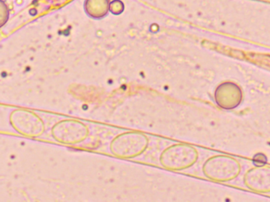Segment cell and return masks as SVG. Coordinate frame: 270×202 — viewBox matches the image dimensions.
<instances>
[{
  "mask_svg": "<svg viewBox=\"0 0 270 202\" xmlns=\"http://www.w3.org/2000/svg\"><path fill=\"white\" fill-rule=\"evenodd\" d=\"M148 138L143 133L128 131L114 137L110 143L111 153L121 159H132L141 156L146 150Z\"/></svg>",
  "mask_w": 270,
  "mask_h": 202,
  "instance_id": "6da1fadb",
  "label": "cell"
},
{
  "mask_svg": "<svg viewBox=\"0 0 270 202\" xmlns=\"http://www.w3.org/2000/svg\"><path fill=\"white\" fill-rule=\"evenodd\" d=\"M238 159L227 155H216L206 159L202 166L203 175L207 179L218 183L234 180L241 172Z\"/></svg>",
  "mask_w": 270,
  "mask_h": 202,
  "instance_id": "7a4b0ae2",
  "label": "cell"
},
{
  "mask_svg": "<svg viewBox=\"0 0 270 202\" xmlns=\"http://www.w3.org/2000/svg\"><path fill=\"white\" fill-rule=\"evenodd\" d=\"M199 156V151L195 147L187 144H174L161 152L160 164L167 170L179 172L193 167Z\"/></svg>",
  "mask_w": 270,
  "mask_h": 202,
  "instance_id": "3957f363",
  "label": "cell"
},
{
  "mask_svg": "<svg viewBox=\"0 0 270 202\" xmlns=\"http://www.w3.org/2000/svg\"><path fill=\"white\" fill-rule=\"evenodd\" d=\"M54 134L63 143L77 145L88 138L90 135V129L86 124L79 120H64L56 126Z\"/></svg>",
  "mask_w": 270,
  "mask_h": 202,
  "instance_id": "277c9868",
  "label": "cell"
},
{
  "mask_svg": "<svg viewBox=\"0 0 270 202\" xmlns=\"http://www.w3.org/2000/svg\"><path fill=\"white\" fill-rule=\"evenodd\" d=\"M244 93L238 85L233 82H225L215 90V102L224 110H233L240 105Z\"/></svg>",
  "mask_w": 270,
  "mask_h": 202,
  "instance_id": "5b68a950",
  "label": "cell"
},
{
  "mask_svg": "<svg viewBox=\"0 0 270 202\" xmlns=\"http://www.w3.org/2000/svg\"><path fill=\"white\" fill-rule=\"evenodd\" d=\"M245 186L258 193H270V167L255 166L247 171L244 177Z\"/></svg>",
  "mask_w": 270,
  "mask_h": 202,
  "instance_id": "8992f818",
  "label": "cell"
},
{
  "mask_svg": "<svg viewBox=\"0 0 270 202\" xmlns=\"http://www.w3.org/2000/svg\"><path fill=\"white\" fill-rule=\"evenodd\" d=\"M110 2V0H85V12L93 19H103L109 14Z\"/></svg>",
  "mask_w": 270,
  "mask_h": 202,
  "instance_id": "52a82bcc",
  "label": "cell"
},
{
  "mask_svg": "<svg viewBox=\"0 0 270 202\" xmlns=\"http://www.w3.org/2000/svg\"><path fill=\"white\" fill-rule=\"evenodd\" d=\"M125 10V4L122 0H111L109 5V12L113 15H120Z\"/></svg>",
  "mask_w": 270,
  "mask_h": 202,
  "instance_id": "ba28073f",
  "label": "cell"
},
{
  "mask_svg": "<svg viewBox=\"0 0 270 202\" xmlns=\"http://www.w3.org/2000/svg\"><path fill=\"white\" fill-rule=\"evenodd\" d=\"M10 11L4 0H0V28L4 26L9 19Z\"/></svg>",
  "mask_w": 270,
  "mask_h": 202,
  "instance_id": "9c48e42d",
  "label": "cell"
},
{
  "mask_svg": "<svg viewBox=\"0 0 270 202\" xmlns=\"http://www.w3.org/2000/svg\"><path fill=\"white\" fill-rule=\"evenodd\" d=\"M267 158L263 153L256 154L253 158V164L255 166H263L266 165Z\"/></svg>",
  "mask_w": 270,
  "mask_h": 202,
  "instance_id": "30bf717a",
  "label": "cell"
}]
</instances>
